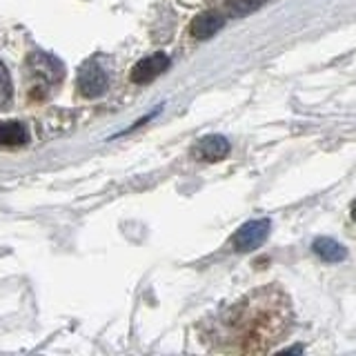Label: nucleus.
<instances>
[{
  "label": "nucleus",
  "instance_id": "obj_1",
  "mask_svg": "<svg viewBox=\"0 0 356 356\" xmlns=\"http://www.w3.org/2000/svg\"><path fill=\"white\" fill-rule=\"evenodd\" d=\"M289 321L287 296L274 287H265L234 305L222 318V327L232 343L229 350L265 352L289 330Z\"/></svg>",
  "mask_w": 356,
  "mask_h": 356
},
{
  "label": "nucleus",
  "instance_id": "obj_2",
  "mask_svg": "<svg viewBox=\"0 0 356 356\" xmlns=\"http://www.w3.org/2000/svg\"><path fill=\"white\" fill-rule=\"evenodd\" d=\"M63 76H65V70L58 58H54L51 54H42V51L31 54L25 60L27 96H31L33 100L47 98L51 89L56 85H60Z\"/></svg>",
  "mask_w": 356,
  "mask_h": 356
},
{
  "label": "nucleus",
  "instance_id": "obj_3",
  "mask_svg": "<svg viewBox=\"0 0 356 356\" xmlns=\"http://www.w3.org/2000/svg\"><path fill=\"white\" fill-rule=\"evenodd\" d=\"M109 87V74L98 58L87 60L81 67V74H78V92L85 98H96L100 94H105Z\"/></svg>",
  "mask_w": 356,
  "mask_h": 356
},
{
  "label": "nucleus",
  "instance_id": "obj_4",
  "mask_svg": "<svg viewBox=\"0 0 356 356\" xmlns=\"http://www.w3.org/2000/svg\"><path fill=\"white\" fill-rule=\"evenodd\" d=\"M270 227H272V222L267 220V218H259V220L245 222V225L236 234H234V238H232L234 250H238V252L256 250L267 238V234H270Z\"/></svg>",
  "mask_w": 356,
  "mask_h": 356
},
{
  "label": "nucleus",
  "instance_id": "obj_5",
  "mask_svg": "<svg viewBox=\"0 0 356 356\" xmlns=\"http://www.w3.org/2000/svg\"><path fill=\"white\" fill-rule=\"evenodd\" d=\"M229 152V140L220 134H211L196 143V147L192 149L196 161H205V163H216L220 159H225Z\"/></svg>",
  "mask_w": 356,
  "mask_h": 356
},
{
  "label": "nucleus",
  "instance_id": "obj_6",
  "mask_svg": "<svg viewBox=\"0 0 356 356\" xmlns=\"http://www.w3.org/2000/svg\"><path fill=\"white\" fill-rule=\"evenodd\" d=\"M167 67H170V58H167V54L147 56V58H143L140 63H136L131 67V83H136V85L149 83V81H154L156 76H161Z\"/></svg>",
  "mask_w": 356,
  "mask_h": 356
},
{
  "label": "nucleus",
  "instance_id": "obj_7",
  "mask_svg": "<svg viewBox=\"0 0 356 356\" xmlns=\"http://www.w3.org/2000/svg\"><path fill=\"white\" fill-rule=\"evenodd\" d=\"M222 25H225V18H222L218 11H205V14H200L194 18L192 27H189V31H192V36L198 38V40H205L209 36H214L216 31L222 29Z\"/></svg>",
  "mask_w": 356,
  "mask_h": 356
},
{
  "label": "nucleus",
  "instance_id": "obj_8",
  "mask_svg": "<svg viewBox=\"0 0 356 356\" xmlns=\"http://www.w3.org/2000/svg\"><path fill=\"white\" fill-rule=\"evenodd\" d=\"M29 140V131L25 125H20L16 120H0V145L5 147H18Z\"/></svg>",
  "mask_w": 356,
  "mask_h": 356
},
{
  "label": "nucleus",
  "instance_id": "obj_9",
  "mask_svg": "<svg viewBox=\"0 0 356 356\" xmlns=\"http://www.w3.org/2000/svg\"><path fill=\"white\" fill-rule=\"evenodd\" d=\"M312 250H314L316 256H321L323 261L327 263H339V261H345V256H348V250L343 248L341 243H337L334 238H316L314 245H312Z\"/></svg>",
  "mask_w": 356,
  "mask_h": 356
},
{
  "label": "nucleus",
  "instance_id": "obj_10",
  "mask_svg": "<svg viewBox=\"0 0 356 356\" xmlns=\"http://www.w3.org/2000/svg\"><path fill=\"white\" fill-rule=\"evenodd\" d=\"M261 5H265V0H227L225 11L234 18H241V16L252 14V11H256Z\"/></svg>",
  "mask_w": 356,
  "mask_h": 356
},
{
  "label": "nucleus",
  "instance_id": "obj_11",
  "mask_svg": "<svg viewBox=\"0 0 356 356\" xmlns=\"http://www.w3.org/2000/svg\"><path fill=\"white\" fill-rule=\"evenodd\" d=\"M11 100V78L7 74V67L0 63V107H5Z\"/></svg>",
  "mask_w": 356,
  "mask_h": 356
},
{
  "label": "nucleus",
  "instance_id": "obj_12",
  "mask_svg": "<svg viewBox=\"0 0 356 356\" xmlns=\"http://www.w3.org/2000/svg\"><path fill=\"white\" fill-rule=\"evenodd\" d=\"M352 218H354V222H356V200H354V205H352Z\"/></svg>",
  "mask_w": 356,
  "mask_h": 356
}]
</instances>
